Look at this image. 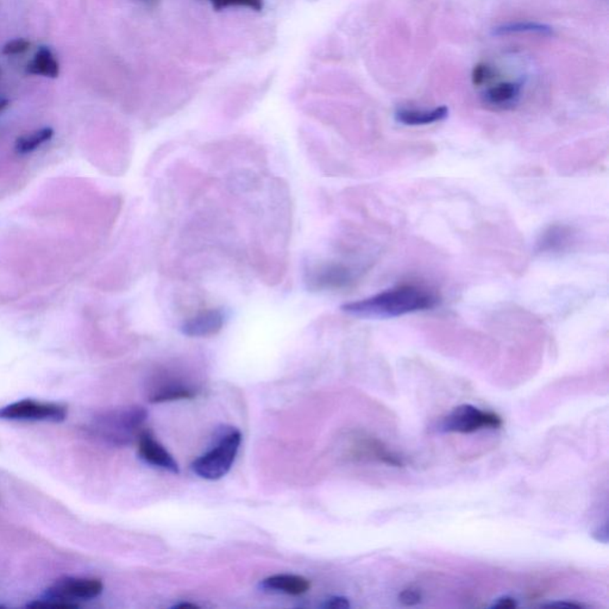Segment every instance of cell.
Segmentation results:
<instances>
[{
  "mask_svg": "<svg viewBox=\"0 0 609 609\" xmlns=\"http://www.w3.org/2000/svg\"><path fill=\"white\" fill-rule=\"evenodd\" d=\"M576 242V231L567 224L550 225L549 228L543 231L537 241L535 250L539 253H567L573 248Z\"/></svg>",
  "mask_w": 609,
  "mask_h": 609,
  "instance_id": "cell-7",
  "label": "cell"
},
{
  "mask_svg": "<svg viewBox=\"0 0 609 609\" xmlns=\"http://www.w3.org/2000/svg\"><path fill=\"white\" fill-rule=\"evenodd\" d=\"M196 605H193V603H178V605H175L174 608H196Z\"/></svg>",
  "mask_w": 609,
  "mask_h": 609,
  "instance_id": "cell-26",
  "label": "cell"
},
{
  "mask_svg": "<svg viewBox=\"0 0 609 609\" xmlns=\"http://www.w3.org/2000/svg\"><path fill=\"white\" fill-rule=\"evenodd\" d=\"M501 418L492 412H485L473 405H460L453 408L443 421L441 428L444 432L473 433L485 428H499Z\"/></svg>",
  "mask_w": 609,
  "mask_h": 609,
  "instance_id": "cell-4",
  "label": "cell"
},
{
  "mask_svg": "<svg viewBox=\"0 0 609 609\" xmlns=\"http://www.w3.org/2000/svg\"><path fill=\"white\" fill-rule=\"evenodd\" d=\"M224 311L221 308H210L188 318L182 324L181 331L187 337L203 338L217 335L224 326Z\"/></svg>",
  "mask_w": 609,
  "mask_h": 609,
  "instance_id": "cell-8",
  "label": "cell"
},
{
  "mask_svg": "<svg viewBox=\"0 0 609 609\" xmlns=\"http://www.w3.org/2000/svg\"><path fill=\"white\" fill-rule=\"evenodd\" d=\"M518 606L517 601L510 596H501L499 599H496L493 603L492 608H515Z\"/></svg>",
  "mask_w": 609,
  "mask_h": 609,
  "instance_id": "cell-23",
  "label": "cell"
},
{
  "mask_svg": "<svg viewBox=\"0 0 609 609\" xmlns=\"http://www.w3.org/2000/svg\"><path fill=\"white\" fill-rule=\"evenodd\" d=\"M30 48V42L24 39H12L3 46L4 55H17L25 53Z\"/></svg>",
  "mask_w": 609,
  "mask_h": 609,
  "instance_id": "cell-20",
  "label": "cell"
},
{
  "mask_svg": "<svg viewBox=\"0 0 609 609\" xmlns=\"http://www.w3.org/2000/svg\"><path fill=\"white\" fill-rule=\"evenodd\" d=\"M493 78L492 68L488 64H478L475 66L471 74V80L475 86H481Z\"/></svg>",
  "mask_w": 609,
  "mask_h": 609,
  "instance_id": "cell-19",
  "label": "cell"
},
{
  "mask_svg": "<svg viewBox=\"0 0 609 609\" xmlns=\"http://www.w3.org/2000/svg\"><path fill=\"white\" fill-rule=\"evenodd\" d=\"M28 73L43 75L46 78H57L60 73L59 62L55 60L51 50L48 46H41L36 53L34 60L28 64Z\"/></svg>",
  "mask_w": 609,
  "mask_h": 609,
  "instance_id": "cell-15",
  "label": "cell"
},
{
  "mask_svg": "<svg viewBox=\"0 0 609 609\" xmlns=\"http://www.w3.org/2000/svg\"><path fill=\"white\" fill-rule=\"evenodd\" d=\"M353 281V275L348 268L342 266H328L314 273V285L321 288H342Z\"/></svg>",
  "mask_w": 609,
  "mask_h": 609,
  "instance_id": "cell-13",
  "label": "cell"
},
{
  "mask_svg": "<svg viewBox=\"0 0 609 609\" xmlns=\"http://www.w3.org/2000/svg\"><path fill=\"white\" fill-rule=\"evenodd\" d=\"M242 435L238 430L230 428L219 436L217 444L192 463V470L199 478L216 481L224 478L231 469L238 453Z\"/></svg>",
  "mask_w": 609,
  "mask_h": 609,
  "instance_id": "cell-3",
  "label": "cell"
},
{
  "mask_svg": "<svg viewBox=\"0 0 609 609\" xmlns=\"http://www.w3.org/2000/svg\"><path fill=\"white\" fill-rule=\"evenodd\" d=\"M196 396V389L183 385L180 382H171L163 385L158 391L150 396V401L153 403H168L175 400L192 399Z\"/></svg>",
  "mask_w": 609,
  "mask_h": 609,
  "instance_id": "cell-17",
  "label": "cell"
},
{
  "mask_svg": "<svg viewBox=\"0 0 609 609\" xmlns=\"http://www.w3.org/2000/svg\"><path fill=\"white\" fill-rule=\"evenodd\" d=\"M399 601L405 606H416L421 601V594L417 589H405L400 593Z\"/></svg>",
  "mask_w": 609,
  "mask_h": 609,
  "instance_id": "cell-21",
  "label": "cell"
},
{
  "mask_svg": "<svg viewBox=\"0 0 609 609\" xmlns=\"http://www.w3.org/2000/svg\"><path fill=\"white\" fill-rule=\"evenodd\" d=\"M449 116V109L446 106H439L432 110H413V109H399L394 117L400 124L406 126H423V125L435 124L444 121Z\"/></svg>",
  "mask_w": 609,
  "mask_h": 609,
  "instance_id": "cell-12",
  "label": "cell"
},
{
  "mask_svg": "<svg viewBox=\"0 0 609 609\" xmlns=\"http://www.w3.org/2000/svg\"><path fill=\"white\" fill-rule=\"evenodd\" d=\"M54 135H55L54 129L46 126V128L39 129V130H36V131L28 134V135L21 136L14 143V151L19 155H28V153H34L41 146L50 142L53 139Z\"/></svg>",
  "mask_w": 609,
  "mask_h": 609,
  "instance_id": "cell-16",
  "label": "cell"
},
{
  "mask_svg": "<svg viewBox=\"0 0 609 609\" xmlns=\"http://www.w3.org/2000/svg\"><path fill=\"white\" fill-rule=\"evenodd\" d=\"M264 592L282 593L288 595H303L310 589V581L298 575H274L261 582Z\"/></svg>",
  "mask_w": 609,
  "mask_h": 609,
  "instance_id": "cell-11",
  "label": "cell"
},
{
  "mask_svg": "<svg viewBox=\"0 0 609 609\" xmlns=\"http://www.w3.org/2000/svg\"><path fill=\"white\" fill-rule=\"evenodd\" d=\"M103 589V583L96 578H64L46 589L42 598L78 605L75 600L94 599Z\"/></svg>",
  "mask_w": 609,
  "mask_h": 609,
  "instance_id": "cell-6",
  "label": "cell"
},
{
  "mask_svg": "<svg viewBox=\"0 0 609 609\" xmlns=\"http://www.w3.org/2000/svg\"><path fill=\"white\" fill-rule=\"evenodd\" d=\"M324 608L330 609H348L350 607L349 601L342 596H332L324 603Z\"/></svg>",
  "mask_w": 609,
  "mask_h": 609,
  "instance_id": "cell-22",
  "label": "cell"
},
{
  "mask_svg": "<svg viewBox=\"0 0 609 609\" xmlns=\"http://www.w3.org/2000/svg\"><path fill=\"white\" fill-rule=\"evenodd\" d=\"M439 296L418 286H399L366 299L343 305L342 310L353 317L389 319L417 313L438 306Z\"/></svg>",
  "mask_w": 609,
  "mask_h": 609,
  "instance_id": "cell-1",
  "label": "cell"
},
{
  "mask_svg": "<svg viewBox=\"0 0 609 609\" xmlns=\"http://www.w3.org/2000/svg\"><path fill=\"white\" fill-rule=\"evenodd\" d=\"M521 85L518 82H501L493 86L482 94V100L485 105L506 110L515 106L520 99Z\"/></svg>",
  "mask_w": 609,
  "mask_h": 609,
  "instance_id": "cell-10",
  "label": "cell"
},
{
  "mask_svg": "<svg viewBox=\"0 0 609 609\" xmlns=\"http://www.w3.org/2000/svg\"><path fill=\"white\" fill-rule=\"evenodd\" d=\"M67 417L66 407L59 403H39L25 399L0 408L3 421H35L60 423Z\"/></svg>",
  "mask_w": 609,
  "mask_h": 609,
  "instance_id": "cell-5",
  "label": "cell"
},
{
  "mask_svg": "<svg viewBox=\"0 0 609 609\" xmlns=\"http://www.w3.org/2000/svg\"><path fill=\"white\" fill-rule=\"evenodd\" d=\"M9 104H10V100L6 99V98H0V112H3L9 106Z\"/></svg>",
  "mask_w": 609,
  "mask_h": 609,
  "instance_id": "cell-25",
  "label": "cell"
},
{
  "mask_svg": "<svg viewBox=\"0 0 609 609\" xmlns=\"http://www.w3.org/2000/svg\"><path fill=\"white\" fill-rule=\"evenodd\" d=\"M495 36L513 35V34H535V35L550 37L555 35L553 26L539 23V21H512L499 25L493 30Z\"/></svg>",
  "mask_w": 609,
  "mask_h": 609,
  "instance_id": "cell-14",
  "label": "cell"
},
{
  "mask_svg": "<svg viewBox=\"0 0 609 609\" xmlns=\"http://www.w3.org/2000/svg\"><path fill=\"white\" fill-rule=\"evenodd\" d=\"M216 10H223L231 6L249 7L251 10L263 9V0H208Z\"/></svg>",
  "mask_w": 609,
  "mask_h": 609,
  "instance_id": "cell-18",
  "label": "cell"
},
{
  "mask_svg": "<svg viewBox=\"0 0 609 609\" xmlns=\"http://www.w3.org/2000/svg\"><path fill=\"white\" fill-rule=\"evenodd\" d=\"M139 456L146 460V463L153 467L161 468L169 471L171 474H178V465L171 453L156 442L148 432H141L139 438Z\"/></svg>",
  "mask_w": 609,
  "mask_h": 609,
  "instance_id": "cell-9",
  "label": "cell"
},
{
  "mask_svg": "<svg viewBox=\"0 0 609 609\" xmlns=\"http://www.w3.org/2000/svg\"><path fill=\"white\" fill-rule=\"evenodd\" d=\"M545 608H582V605H578V603H551L549 605H544Z\"/></svg>",
  "mask_w": 609,
  "mask_h": 609,
  "instance_id": "cell-24",
  "label": "cell"
},
{
  "mask_svg": "<svg viewBox=\"0 0 609 609\" xmlns=\"http://www.w3.org/2000/svg\"><path fill=\"white\" fill-rule=\"evenodd\" d=\"M146 417L148 413L143 407H123L98 414L89 430L110 446H125L139 438Z\"/></svg>",
  "mask_w": 609,
  "mask_h": 609,
  "instance_id": "cell-2",
  "label": "cell"
}]
</instances>
